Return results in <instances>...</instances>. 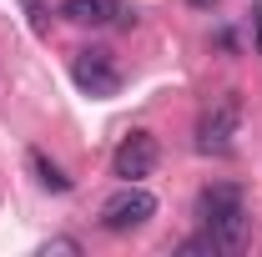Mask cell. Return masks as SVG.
<instances>
[{"label":"cell","mask_w":262,"mask_h":257,"mask_svg":"<svg viewBox=\"0 0 262 257\" xmlns=\"http://www.w3.org/2000/svg\"><path fill=\"white\" fill-rule=\"evenodd\" d=\"M51 252L76 257V252H81V242H76V237H51V242H40V257H51Z\"/></svg>","instance_id":"cell-9"},{"label":"cell","mask_w":262,"mask_h":257,"mask_svg":"<svg viewBox=\"0 0 262 257\" xmlns=\"http://www.w3.org/2000/svg\"><path fill=\"white\" fill-rule=\"evenodd\" d=\"M61 15L71 26H131L136 20L121 0H66Z\"/></svg>","instance_id":"cell-6"},{"label":"cell","mask_w":262,"mask_h":257,"mask_svg":"<svg viewBox=\"0 0 262 257\" xmlns=\"http://www.w3.org/2000/svg\"><path fill=\"white\" fill-rule=\"evenodd\" d=\"M71 76H76V86H81L86 96H116V91H121L116 56H111V51H101V46H86V51H76V61H71Z\"/></svg>","instance_id":"cell-4"},{"label":"cell","mask_w":262,"mask_h":257,"mask_svg":"<svg viewBox=\"0 0 262 257\" xmlns=\"http://www.w3.org/2000/svg\"><path fill=\"white\" fill-rule=\"evenodd\" d=\"M31 166H35V177H40V187H46V192H71V177H66L46 152H31Z\"/></svg>","instance_id":"cell-7"},{"label":"cell","mask_w":262,"mask_h":257,"mask_svg":"<svg viewBox=\"0 0 262 257\" xmlns=\"http://www.w3.org/2000/svg\"><path fill=\"white\" fill-rule=\"evenodd\" d=\"M196 217L222 252H237L247 242V202H242L237 187H207L196 197Z\"/></svg>","instance_id":"cell-1"},{"label":"cell","mask_w":262,"mask_h":257,"mask_svg":"<svg viewBox=\"0 0 262 257\" xmlns=\"http://www.w3.org/2000/svg\"><path fill=\"white\" fill-rule=\"evenodd\" d=\"M237 121H242V101L237 91L227 96H212L196 116V152L202 157H227L232 152V136H237Z\"/></svg>","instance_id":"cell-2"},{"label":"cell","mask_w":262,"mask_h":257,"mask_svg":"<svg viewBox=\"0 0 262 257\" xmlns=\"http://www.w3.org/2000/svg\"><path fill=\"white\" fill-rule=\"evenodd\" d=\"M222 247L212 242V232H202V237H187L182 247H177V257H217Z\"/></svg>","instance_id":"cell-8"},{"label":"cell","mask_w":262,"mask_h":257,"mask_svg":"<svg viewBox=\"0 0 262 257\" xmlns=\"http://www.w3.org/2000/svg\"><path fill=\"white\" fill-rule=\"evenodd\" d=\"M157 157H162V152H157V136H151V131H131V136H121L111 166H116L121 182H141V177L157 172Z\"/></svg>","instance_id":"cell-5"},{"label":"cell","mask_w":262,"mask_h":257,"mask_svg":"<svg viewBox=\"0 0 262 257\" xmlns=\"http://www.w3.org/2000/svg\"><path fill=\"white\" fill-rule=\"evenodd\" d=\"M151 217H157V197L146 192V187H136V182H126L121 192H111L101 202V227L106 232H136V227H146Z\"/></svg>","instance_id":"cell-3"},{"label":"cell","mask_w":262,"mask_h":257,"mask_svg":"<svg viewBox=\"0 0 262 257\" xmlns=\"http://www.w3.org/2000/svg\"><path fill=\"white\" fill-rule=\"evenodd\" d=\"M20 5H26V15H31V31H46V15H51L46 0H20Z\"/></svg>","instance_id":"cell-10"},{"label":"cell","mask_w":262,"mask_h":257,"mask_svg":"<svg viewBox=\"0 0 262 257\" xmlns=\"http://www.w3.org/2000/svg\"><path fill=\"white\" fill-rule=\"evenodd\" d=\"M252 26H257V56H262V5L252 10Z\"/></svg>","instance_id":"cell-11"},{"label":"cell","mask_w":262,"mask_h":257,"mask_svg":"<svg viewBox=\"0 0 262 257\" xmlns=\"http://www.w3.org/2000/svg\"><path fill=\"white\" fill-rule=\"evenodd\" d=\"M192 5H212V0H192Z\"/></svg>","instance_id":"cell-12"}]
</instances>
